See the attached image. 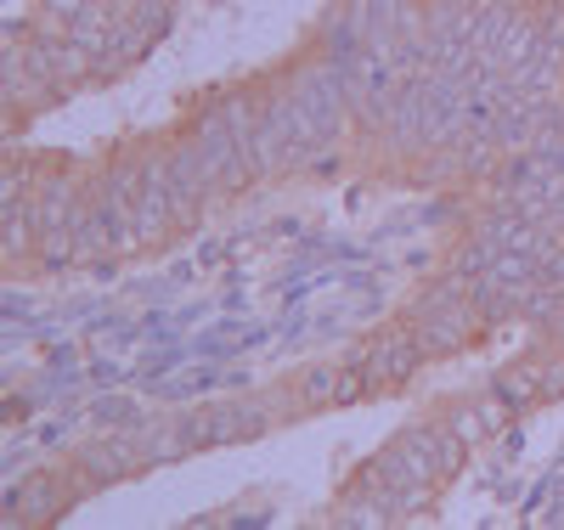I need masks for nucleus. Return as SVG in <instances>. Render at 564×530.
Here are the masks:
<instances>
[{
	"mask_svg": "<svg viewBox=\"0 0 564 530\" xmlns=\"http://www.w3.org/2000/svg\"><path fill=\"white\" fill-rule=\"evenodd\" d=\"M97 0H45V18H57V23H79Z\"/></svg>",
	"mask_w": 564,
	"mask_h": 530,
	"instance_id": "obj_8",
	"label": "nucleus"
},
{
	"mask_svg": "<svg viewBox=\"0 0 564 530\" xmlns=\"http://www.w3.org/2000/svg\"><path fill=\"white\" fill-rule=\"evenodd\" d=\"M339 383H345V372H327V367H322V372L305 378L300 401H305V407H339Z\"/></svg>",
	"mask_w": 564,
	"mask_h": 530,
	"instance_id": "obj_7",
	"label": "nucleus"
},
{
	"mask_svg": "<svg viewBox=\"0 0 564 530\" xmlns=\"http://www.w3.org/2000/svg\"><path fill=\"white\" fill-rule=\"evenodd\" d=\"M417 361H423L417 333H412V327H390V333H379V345L361 356V372H367L372 383H401V378L417 372Z\"/></svg>",
	"mask_w": 564,
	"mask_h": 530,
	"instance_id": "obj_3",
	"label": "nucleus"
},
{
	"mask_svg": "<svg viewBox=\"0 0 564 530\" xmlns=\"http://www.w3.org/2000/svg\"><path fill=\"white\" fill-rule=\"evenodd\" d=\"M57 508H63L57 474H34V479H23V486L12 491V513L18 519H45V513H57Z\"/></svg>",
	"mask_w": 564,
	"mask_h": 530,
	"instance_id": "obj_5",
	"label": "nucleus"
},
{
	"mask_svg": "<svg viewBox=\"0 0 564 530\" xmlns=\"http://www.w3.org/2000/svg\"><path fill=\"white\" fill-rule=\"evenodd\" d=\"M558 383H564V361H547V356H536V361L508 367V372L497 378V390L513 401V412H520V407H536L547 390H558Z\"/></svg>",
	"mask_w": 564,
	"mask_h": 530,
	"instance_id": "obj_4",
	"label": "nucleus"
},
{
	"mask_svg": "<svg viewBox=\"0 0 564 530\" xmlns=\"http://www.w3.org/2000/svg\"><path fill=\"white\" fill-rule=\"evenodd\" d=\"M260 423H265V412H260V407L220 401V407H204V412L186 418V423H181V435H186V446H193V452H209V446H226V441L254 435Z\"/></svg>",
	"mask_w": 564,
	"mask_h": 530,
	"instance_id": "obj_2",
	"label": "nucleus"
},
{
	"mask_svg": "<svg viewBox=\"0 0 564 530\" xmlns=\"http://www.w3.org/2000/svg\"><path fill=\"white\" fill-rule=\"evenodd\" d=\"M372 479L390 491H417V486H435L441 468H435V441L430 435H401L390 441L379 457H372Z\"/></svg>",
	"mask_w": 564,
	"mask_h": 530,
	"instance_id": "obj_1",
	"label": "nucleus"
},
{
	"mask_svg": "<svg viewBox=\"0 0 564 530\" xmlns=\"http://www.w3.org/2000/svg\"><path fill=\"white\" fill-rule=\"evenodd\" d=\"M430 441H435V468H441V479H452V474L463 468L468 441L457 435V429H430Z\"/></svg>",
	"mask_w": 564,
	"mask_h": 530,
	"instance_id": "obj_6",
	"label": "nucleus"
}]
</instances>
